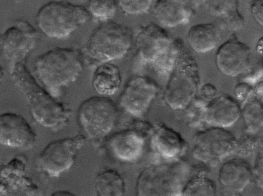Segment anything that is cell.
Listing matches in <instances>:
<instances>
[{"label": "cell", "instance_id": "30bf717a", "mask_svg": "<svg viewBox=\"0 0 263 196\" xmlns=\"http://www.w3.org/2000/svg\"><path fill=\"white\" fill-rule=\"evenodd\" d=\"M38 35L36 29L25 20L15 21L0 33V51L9 62V68L24 62L35 47Z\"/></svg>", "mask_w": 263, "mask_h": 196}, {"label": "cell", "instance_id": "7c38bea8", "mask_svg": "<svg viewBox=\"0 0 263 196\" xmlns=\"http://www.w3.org/2000/svg\"><path fill=\"white\" fill-rule=\"evenodd\" d=\"M159 86L151 77L134 75L125 83L119 97V105L130 115L140 118L157 96Z\"/></svg>", "mask_w": 263, "mask_h": 196}, {"label": "cell", "instance_id": "f546056e", "mask_svg": "<svg viewBox=\"0 0 263 196\" xmlns=\"http://www.w3.org/2000/svg\"><path fill=\"white\" fill-rule=\"evenodd\" d=\"M208 102L196 96L184 109L189 123L193 126L203 121L205 107Z\"/></svg>", "mask_w": 263, "mask_h": 196}, {"label": "cell", "instance_id": "484cf974", "mask_svg": "<svg viewBox=\"0 0 263 196\" xmlns=\"http://www.w3.org/2000/svg\"><path fill=\"white\" fill-rule=\"evenodd\" d=\"M118 7L117 0H88L87 9L91 17L103 23L115 16Z\"/></svg>", "mask_w": 263, "mask_h": 196}, {"label": "cell", "instance_id": "4316f807", "mask_svg": "<svg viewBox=\"0 0 263 196\" xmlns=\"http://www.w3.org/2000/svg\"><path fill=\"white\" fill-rule=\"evenodd\" d=\"M262 136L248 130L236 139L234 152L241 157H248L262 147Z\"/></svg>", "mask_w": 263, "mask_h": 196}, {"label": "cell", "instance_id": "cb8c5ba5", "mask_svg": "<svg viewBox=\"0 0 263 196\" xmlns=\"http://www.w3.org/2000/svg\"><path fill=\"white\" fill-rule=\"evenodd\" d=\"M242 115L246 130L258 133L263 126L262 98L253 94L243 101Z\"/></svg>", "mask_w": 263, "mask_h": 196}, {"label": "cell", "instance_id": "1f68e13d", "mask_svg": "<svg viewBox=\"0 0 263 196\" xmlns=\"http://www.w3.org/2000/svg\"><path fill=\"white\" fill-rule=\"evenodd\" d=\"M234 93L237 99L243 102L253 94V88L246 81L240 82L235 86Z\"/></svg>", "mask_w": 263, "mask_h": 196}, {"label": "cell", "instance_id": "74e56055", "mask_svg": "<svg viewBox=\"0 0 263 196\" xmlns=\"http://www.w3.org/2000/svg\"><path fill=\"white\" fill-rule=\"evenodd\" d=\"M5 73L3 67L0 64V85L2 83L4 78Z\"/></svg>", "mask_w": 263, "mask_h": 196}, {"label": "cell", "instance_id": "ffe728a7", "mask_svg": "<svg viewBox=\"0 0 263 196\" xmlns=\"http://www.w3.org/2000/svg\"><path fill=\"white\" fill-rule=\"evenodd\" d=\"M221 31L217 24H198L190 29L187 36V41L195 52L207 53L217 46L220 40Z\"/></svg>", "mask_w": 263, "mask_h": 196}, {"label": "cell", "instance_id": "e575fe53", "mask_svg": "<svg viewBox=\"0 0 263 196\" xmlns=\"http://www.w3.org/2000/svg\"><path fill=\"white\" fill-rule=\"evenodd\" d=\"M200 97L204 101L209 102L217 96V90L213 84L206 83L203 85L199 90Z\"/></svg>", "mask_w": 263, "mask_h": 196}, {"label": "cell", "instance_id": "83f0119b", "mask_svg": "<svg viewBox=\"0 0 263 196\" xmlns=\"http://www.w3.org/2000/svg\"><path fill=\"white\" fill-rule=\"evenodd\" d=\"M210 13L218 18L238 10L239 0H206Z\"/></svg>", "mask_w": 263, "mask_h": 196}, {"label": "cell", "instance_id": "5bb4252c", "mask_svg": "<svg viewBox=\"0 0 263 196\" xmlns=\"http://www.w3.org/2000/svg\"><path fill=\"white\" fill-rule=\"evenodd\" d=\"M36 141V135L22 115L11 112L0 114V145L28 149Z\"/></svg>", "mask_w": 263, "mask_h": 196}, {"label": "cell", "instance_id": "d4e9b609", "mask_svg": "<svg viewBox=\"0 0 263 196\" xmlns=\"http://www.w3.org/2000/svg\"><path fill=\"white\" fill-rule=\"evenodd\" d=\"M216 188L214 182L202 174L190 179L184 185L182 195H215Z\"/></svg>", "mask_w": 263, "mask_h": 196}, {"label": "cell", "instance_id": "e0dca14e", "mask_svg": "<svg viewBox=\"0 0 263 196\" xmlns=\"http://www.w3.org/2000/svg\"><path fill=\"white\" fill-rule=\"evenodd\" d=\"M241 113L237 102L231 96L221 95L208 102L203 121L216 127L225 128L233 125Z\"/></svg>", "mask_w": 263, "mask_h": 196}, {"label": "cell", "instance_id": "d590c367", "mask_svg": "<svg viewBox=\"0 0 263 196\" xmlns=\"http://www.w3.org/2000/svg\"><path fill=\"white\" fill-rule=\"evenodd\" d=\"M52 195H58V196H59V195H64V196H71V195H74V194H73V193L69 192V191H65V190H58V191H57L54 192H53L52 194Z\"/></svg>", "mask_w": 263, "mask_h": 196}, {"label": "cell", "instance_id": "3957f363", "mask_svg": "<svg viewBox=\"0 0 263 196\" xmlns=\"http://www.w3.org/2000/svg\"><path fill=\"white\" fill-rule=\"evenodd\" d=\"M134 36L127 26L110 21L101 23L81 50L84 61L97 66L123 58L134 45Z\"/></svg>", "mask_w": 263, "mask_h": 196}, {"label": "cell", "instance_id": "8992f818", "mask_svg": "<svg viewBox=\"0 0 263 196\" xmlns=\"http://www.w3.org/2000/svg\"><path fill=\"white\" fill-rule=\"evenodd\" d=\"M163 99L175 110H184L199 91L200 75L197 61L187 50L169 74Z\"/></svg>", "mask_w": 263, "mask_h": 196}, {"label": "cell", "instance_id": "7402d4cb", "mask_svg": "<svg viewBox=\"0 0 263 196\" xmlns=\"http://www.w3.org/2000/svg\"><path fill=\"white\" fill-rule=\"evenodd\" d=\"M94 184L98 196H121L125 192L124 179L118 171L111 168L99 172Z\"/></svg>", "mask_w": 263, "mask_h": 196}, {"label": "cell", "instance_id": "44dd1931", "mask_svg": "<svg viewBox=\"0 0 263 196\" xmlns=\"http://www.w3.org/2000/svg\"><path fill=\"white\" fill-rule=\"evenodd\" d=\"M122 82L119 67L111 62L96 66L92 77L95 90L101 96H111L120 89Z\"/></svg>", "mask_w": 263, "mask_h": 196}, {"label": "cell", "instance_id": "5b68a950", "mask_svg": "<svg viewBox=\"0 0 263 196\" xmlns=\"http://www.w3.org/2000/svg\"><path fill=\"white\" fill-rule=\"evenodd\" d=\"M189 168L181 161L147 167L137 179L136 195H182Z\"/></svg>", "mask_w": 263, "mask_h": 196}, {"label": "cell", "instance_id": "603a6c76", "mask_svg": "<svg viewBox=\"0 0 263 196\" xmlns=\"http://www.w3.org/2000/svg\"><path fill=\"white\" fill-rule=\"evenodd\" d=\"M183 40L180 38L171 39L166 48L152 64L156 73L161 76L169 75L179 59L185 52Z\"/></svg>", "mask_w": 263, "mask_h": 196}, {"label": "cell", "instance_id": "4dcf8cb0", "mask_svg": "<svg viewBox=\"0 0 263 196\" xmlns=\"http://www.w3.org/2000/svg\"><path fill=\"white\" fill-rule=\"evenodd\" d=\"M218 19L217 25L221 30L238 31L241 30L245 25L244 18L239 10Z\"/></svg>", "mask_w": 263, "mask_h": 196}, {"label": "cell", "instance_id": "277c9868", "mask_svg": "<svg viewBox=\"0 0 263 196\" xmlns=\"http://www.w3.org/2000/svg\"><path fill=\"white\" fill-rule=\"evenodd\" d=\"M82 5L62 1H51L42 5L35 15L36 23L47 36L55 39L68 37L91 18Z\"/></svg>", "mask_w": 263, "mask_h": 196}, {"label": "cell", "instance_id": "4fadbf2b", "mask_svg": "<svg viewBox=\"0 0 263 196\" xmlns=\"http://www.w3.org/2000/svg\"><path fill=\"white\" fill-rule=\"evenodd\" d=\"M170 40L168 33L160 25L151 23L141 26L134 36L136 62L141 66H152Z\"/></svg>", "mask_w": 263, "mask_h": 196}, {"label": "cell", "instance_id": "52a82bcc", "mask_svg": "<svg viewBox=\"0 0 263 196\" xmlns=\"http://www.w3.org/2000/svg\"><path fill=\"white\" fill-rule=\"evenodd\" d=\"M118 115L117 106L112 100L104 96H95L81 103L77 121L86 138L97 146L113 130Z\"/></svg>", "mask_w": 263, "mask_h": 196}, {"label": "cell", "instance_id": "7a4b0ae2", "mask_svg": "<svg viewBox=\"0 0 263 196\" xmlns=\"http://www.w3.org/2000/svg\"><path fill=\"white\" fill-rule=\"evenodd\" d=\"M85 61L81 50L57 47L35 59V73L44 88L58 98L75 82L83 71Z\"/></svg>", "mask_w": 263, "mask_h": 196}, {"label": "cell", "instance_id": "8d00e7d4", "mask_svg": "<svg viewBox=\"0 0 263 196\" xmlns=\"http://www.w3.org/2000/svg\"><path fill=\"white\" fill-rule=\"evenodd\" d=\"M256 49L257 52L262 55V37H261L258 40L256 45Z\"/></svg>", "mask_w": 263, "mask_h": 196}, {"label": "cell", "instance_id": "f1b7e54d", "mask_svg": "<svg viewBox=\"0 0 263 196\" xmlns=\"http://www.w3.org/2000/svg\"><path fill=\"white\" fill-rule=\"evenodd\" d=\"M155 0H117L118 7L125 14L136 15L151 9Z\"/></svg>", "mask_w": 263, "mask_h": 196}, {"label": "cell", "instance_id": "9a60e30c", "mask_svg": "<svg viewBox=\"0 0 263 196\" xmlns=\"http://www.w3.org/2000/svg\"><path fill=\"white\" fill-rule=\"evenodd\" d=\"M251 51L246 43L236 38L230 39L218 48L215 55L217 69L223 74L236 77L249 71Z\"/></svg>", "mask_w": 263, "mask_h": 196}, {"label": "cell", "instance_id": "6da1fadb", "mask_svg": "<svg viewBox=\"0 0 263 196\" xmlns=\"http://www.w3.org/2000/svg\"><path fill=\"white\" fill-rule=\"evenodd\" d=\"M11 79L26 100L32 117L40 125L53 131L65 127L72 111L53 97L38 83L24 62L9 68Z\"/></svg>", "mask_w": 263, "mask_h": 196}, {"label": "cell", "instance_id": "8fae6325", "mask_svg": "<svg viewBox=\"0 0 263 196\" xmlns=\"http://www.w3.org/2000/svg\"><path fill=\"white\" fill-rule=\"evenodd\" d=\"M153 125L141 120L134 121L130 126L114 134L109 139L108 145L118 159L132 162L141 156L145 140L151 136Z\"/></svg>", "mask_w": 263, "mask_h": 196}, {"label": "cell", "instance_id": "836d02e7", "mask_svg": "<svg viewBox=\"0 0 263 196\" xmlns=\"http://www.w3.org/2000/svg\"><path fill=\"white\" fill-rule=\"evenodd\" d=\"M250 10L254 20L261 26L263 25V0H253Z\"/></svg>", "mask_w": 263, "mask_h": 196}, {"label": "cell", "instance_id": "ac0fdd59", "mask_svg": "<svg viewBox=\"0 0 263 196\" xmlns=\"http://www.w3.org/2000/svg\"><path fill=\"white\" fill-rule=\"evenodd\" d=\"M252 175L249 164L240 159H233L225 162L218 174L219 183L225 191L239 193L249 184Z\"/></svg>", "mask_w": 263, "mask_h": 196}, {"label": "cell", "instance_id": "ba28073f", "mask_svg": "<svg viewBox=\"0 0 263 196\" xmlns=\"http://www.w3.org/2000/svg\"><path fill=\"white\" fill-rule=\"evenodd\" d=\"M236 139L224 128H207L197 133L193 139V156L212 167L218 165L234 152Z\"/></svg>", "mask_w": 263, "mask_h": 196}, {"label": "cell", "instance_id": "d6a6232c", "mask_svg": "<svg viewBox=\"0 0 263 196\" xmlns=\"http://www.w3.org/2000/svg\"><path fill=\"white\" fill-rule=\"evenodd\" d=\"M262 150L261 148L260 150H259L253 170L252 171L257 185L261 189L262 188Z\"/></svg>", "mask_w": 263, "mask_h": 196}, {"label": "cell", "instance_id": "2e32d148", "mask_svg": "<svg viewBox=\"0 0 263 196\" xmlns=\"http://www.w3.org/2000/svg\"><path fill=\"white\" fill-rule=\"evenodd\" d=\"M206 0H155L152 8L154 18L163 27L173 28L189 23Z\"/></svg>", "mask_w": 263, "mask_h": 196}, {"label": "cell", "instance_id": "d6986e66", "mask_svg": "<svg viewBox=\"0 0 263 196\" xmlns=\"http://www.w3.org/2000/svg\"><path fill=\"white\" fill-rule=\"evenodd\" d=\"M150 141L153 149L166 159H176L186 149V143L181 135L165 124L154 127Z\"/></svg>", "mask_w": 263, "mask_h": 196}, {"label": "cell", "instance_id": "9c48e42d", "mask_svg": "<svg viewBox=\"0 0 263 196\" xmlns=\"http://www.w3.org/2000/svg\"><path fill=\"white\" fill-rule=\"evenodd\" d=\"M86 138L83 135L79 134L50 142L38 157L39 167L49 177H60L73 165Z\"/></svg>", "mask_w": 263, "mask_h": 196}]
</instances>
